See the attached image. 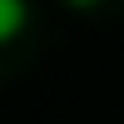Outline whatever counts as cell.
Masks as SVG:
<instances>
[{
  "instance_id": "1",
  "label": "cell",
  "mask_w": 124,
  "mask_h": 124,
  "mask_svg": "<svg viewBox=\"0 0 124 124\" xmlns=\"http://www.w3.org/2000/svg\"><path fill=\"white\" fill-rule=\"evenodd\" d=\"M25 20H30V5H25V0H0V45L20 35Z\"/></svg>"
},
{
  "instance_id": "2",
  "label": "cell",
  "mask_w": 124,
  "mask_h": 124,
  "mask_svg": "<svg viewBox=\"0 0 124 124\" xmlns=\"http://www.w3.org/2000/svg\"><path fill=\"white\" fill-rule=\"evenodd\" d=\"M70 5H75V10H89V5H99V0H70Z\"/></svg>"
}]
</instances>
